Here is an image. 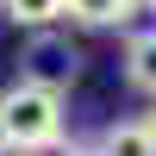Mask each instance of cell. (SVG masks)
<instances>
[{
  "mask_svg": "<svg viewBox=\"0 0 156 156\" xmlns=\"http://www.w3.org/2000/svg\"><path fill=\"white\" fill-rule=\"evenodd\" d=\"M150 12H156V0H150Z\"/></svg>",
  "mask_w": 156,
  "mask_h": 156,
  "instance_id": "cell-10",
  "label": "cell"
},
{
  "mask_svg": "<svg viewBox=\"0 0 156 156\" xmlns=\"http://www.w3.org/2000/svg\"><path fill=\"white\" fill-rule=\"evenodd\" d=\"M144 131H150V144H156V106H150V112H144Z\"/></svg>",
  "mask_w": 156,
  "mask_h": 156,
  "instance_id": "cell-8",
  "label": "cell"
},
{
  "mask_svg": "<svg viewBox=\"0 0 156 156\" xmlns=\"http://www.w3.org/2000/svg\"><path fill=\"white\" fill-rule=\"evenodd\" d=\"M131 6H137V0H62V12L81 19V25H125Z\"/></svg>",
  "mask_w": 156,
  "mask_h": 156,
  "instance_id": "cell-5",
  "label": "cell"
},
{
  "mask_svg": "<svg viewBox=\"0 0 156 156\" xmlns=\"http://www.w3.org/2000/svg\"><path fill=\"white\" fill-rule=\"evenodd\" d=\"M0 156H12V144H6V131H0Z\"/></svg>",
  "mask_w": 156,
  "mask_h": 156,
  "instance_id": "cell-9",
  "label": "cell"
},
{
  "mask_svg": "<svg viewBox=\"0 0 156 156\" xmlns=\"http://www.w3.org/2000/svg\"><path fill=\"white\" fill-rule=\"evenodd\" d=\"M0 131H6V144L19 156L37 150V144H50V137H62V94H44L31 81L6 87L0 94Z\"/></svg>",
  "mask_w": 156,
  "mask_h": 156,
  "instance_id": "cell-1",
  "label": "cell"
},
{
  "mask_svg": "<svg viewBox=\"0 0 156 156\" xmlns=\"http://www.w3.org/2000/svg\"><path fill=\"white\" fill-rule=\"evenodd\" d=\"M25 156H87V150H75L69 137H50V144H37V150H25Z\"/></svg>",
  "mask_w": 156,
  "mask_h": 156,
  "instance_id": "cell-7",
  "label": "cell"
},
{
  "mask_svg": "<svg viewBox=\"0 0 156 156\" xmlns=\"http://www.w3.org/2000/svg\"><path fill=\"white\" fill-rule=\"evenodd\" d=\"M125 81L156 100V31H137L131 44H125Z\"/></svg>",
  "mask_w": 156,
  "mask_h": 156,
  "instance_id": "cell-3",
  "label": "cell"
},
{
  "mask_svg": "<svg viewBox=\"0 0 156 156\" xmlns=\"http://www.w3.org/2000/svg\"><path fill=\"white\" fill-rule=\"evenodd\" d=\"M25 81L44 87V94H62V87L75 81V69H81V50L69 44L62 31H31V44H25Z\"/></svg>",
  "mask_w": 156,
  "mask_h": 156,
  "instance_id": "cell-2",
  "label": "cell"
},
{
  "mask_svg": "<svg viewBox=\"0 0 156 156\" xmlns=\"http://www.w3.org/2000/svg\"><path fill=\"white\" fill-rule=\"evenodd\" d=\"M94 156H156V144H150L144 119H119V125L100 131V150H94Z\"/></svg>",
  "mask_w": 156,
  "mask_h": 156,
  "instance_id": "cell-4",
  "label": "cell"
},
{
  "mask_svg": "<svg viewBox=\"0 0 156 156\" xmlns=\"http://www.w3.org/2000/svg\"><path fill=\"white\" fill-rule=\"evenodd\" d=\"M6 6L12 25H25V31H50V25L62 19V0H0Z\"/></svg>",
  "mask_w": 156,
  "mask_h": 156,
  "instance_id": "cell-6",
  "label": "cell"
}]
</instances>
